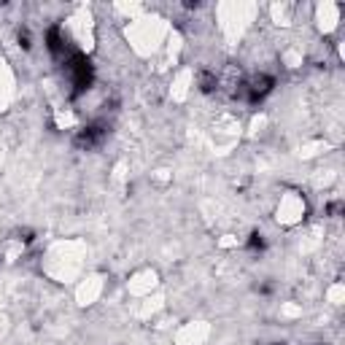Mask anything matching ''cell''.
<instances>
[{"mask_svg":"<svg viewBox=\"0 0 345 345\" xmlns=\"http://www.w3.org/2000/svg\"><path fill=\"white\" fill-rule=\"evenodd\" d=\"M100 138H103V127H89V130H84L81 135H78V140L76 143L78 146H95V143H100Z\"/></svg>","mask_w":345,"mask_h":345,"instance_id":"1","label":"cell"},{"mask_svg":"<svg viewBox=\"0 0 345 345\" xmlns=\"http://www.w3.org/2000/svg\"><path fill=\"white\" fill-rule=\"evenodd\" d=\"M270 89H272V78H256L254 86H251V100H254V103H256V100H262Z\"/></svg>","mask_w":345,"mask_h":345,"instance_id":"2","label":"cell"},{"mask_svg":"<svg viewBox=\"0 0 345 345\" xmlns=\"http://www.w3.org/2000/svg\"><path fill=\"white\" fill-rule=\"evenodd\" d=\"M200 84H202V92H213V86H216L218 81H216V78H210L208 73H202V76H200Z\"/></svg>","mask_w":345,"mask_h":345,"instance_id":"3","label":"cell"},{"mask_svg":"<svg viewBox=\"0 0 345 345\" xmlns=\"http://www.w3.org/2000/svg\"><path fill=\"white\" fill-rule=\"evenodd\" d=\"M19 43L25 46V49H30V35L27 33H19Z\"/></svg>","mask_w":345,"mask_h":345,"instance_id":"4","label":"cell"}]
</instances>
